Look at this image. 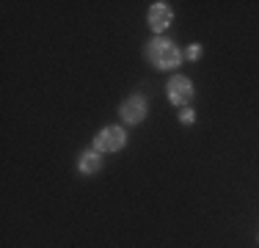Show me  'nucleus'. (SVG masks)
Returning <instances> with one entry per match:
<instances>
[{
  "label": "nucleus",
  "instance_id": "nucleus-5",
  "mask_svg": "<svg viewBox=\"0 0 259 248\" xmlns=\"http://www.w3.org/2000/svg\"><path fill=\"white\" fill-rule=\"evenodd\" d=\"M146 22H149V28L160 36L171 22H174V9H171L168 3H163V0H160V3H152L149 14H146Z\"/></svg>",
  "mask_w": 259,
  "mask_h": 248
},
{
  "label": "nucleus",
  "instance_id": "nucleus-6",
  "mask_svg": "<svg viewBox=\"0 0 259 248\" xmlns=\"http://www.w3.org/2000/svg\"><path fill=\"white\" fill-rule=\"evenodd\" d=\"M102 154L97 152V149H85V152H80V157H77V169L80 174H97L102 169Z\"/></svg>",
  "mask_w": 259,
  "mask_h": 248
},
{
  "label": "nucleus",
  "instance_id": "nucleus-4",
  "mask_svg": "<svg viewBox=\"0 0 259 248\" xmlns=\"http://www.w3.org/2000/svg\"><path fill=\"white\" fill-rule=\"evenodd\" d=\"M146 113H149V105H146L144 97H127L124 102L119 105V116L124 124H141L146 119Z\"/></svg>",
  "mask_w": 259,
  "mask_h": 248
},
{
  "label": "nucleus",
  "instance_id": "nucleus-1",
  "mask_svg": "<svg viewBox=\"0 0 259 248\" xmlns=\"http://www.w3.org/2000/svg\"><path fill=\"white\" fill-rule=\"evenodd\" d=\"M144 55H146V61H149L155 69H177V66L185 61V55H182V50L174 45L171 39H165V36H155L152 42H146V47H144Z\"/></svg>",
  "mask_w": 259,
  "mask_h": 248
},
{
  "label": "nucleus",
  "instance_id": "nucleus-2",
  "mask_svg": "<svg viewBox=\"0 0 259 248\" xmlns=\"http://www.w3.org/2000/svg\"><path fill=\"white\" fill-rule=\"evenodd\" d=\"M127 146V133L119 124H110V127H102L100 133L91 141V149H97L100 154H110V152H121Z\"/></svg>",
  "mask_w": 259,
  "mask_h": 248
},
{
  "label": "nucleus",
  "instance_id": "nucleus-3",
  "mask_svg": "<svg viewBox=\"0 0 259 248\" xmlns=\"http://www.w3.org/2000/svg\"><path fill=\"white\" fill-rule=\"evenodd\" d=\"M165 94H168V102L177 105V108H188L196 97V89L185 74H174V77L165 83Z\"/></svg>",
  "mask_w": 259,
  "mask_h": 248
},
{
  "label": "nucleus",
  "instance_id": "nucleus-8",
  "mask_svg": "<svg viewBox=\"0 0 259 248\" xmlns=\"http://www.w3.org/2000/svg\"><path fill=\"white\" fill-rule=\"evenodd\" d=\"M180 121H182V124H193V121H196V113H193L190 108H182V110H180Z\"/></svg>",
  "mask_w": 259,
  "mask_h": 248
},
{
  "label": "nucleus",
  "instance_id": "nucleus-7",
  "mask_svg": "<svg viewBox=\"0 0 259 248\" xmlns=\"http://www.w3.org/2000/svg\"><path fill=\"white\" fill-rule=\"evenodd\" d=\"M182 55H185L188 61H199V58H201V45H190Z\"/></svg>",
  "mask_w": 259,
  "mask_h": 248
}]
</instances>
